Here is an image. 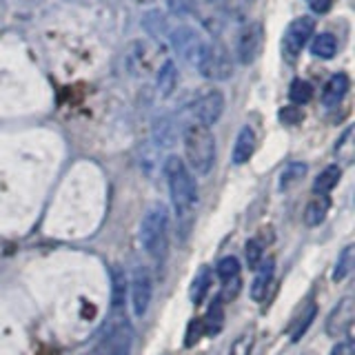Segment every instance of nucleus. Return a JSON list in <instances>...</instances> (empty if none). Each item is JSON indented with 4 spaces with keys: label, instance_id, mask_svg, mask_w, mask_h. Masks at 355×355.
<instances>
[{
    "label": "nucleus",
    "instance_id": "obj_1",
    "mask_svg": "<svg viewBox=\"0 0 355 355\" xmlns=\"http://www.w3.org/2000/svg\"><path fill=\"white\" fill-rule=\"evenodd\" d=\"M164 178L169 182V193L175 211V229L180 242H187L193 231L196 220V205H198V187L193 173L189 171L182 158L169 155L164 162Z\"/></svg>",
    "mask_w": 355,
    "mask_h": 355
},
{
    "label": "nucleus",
    "instance_id": "obj_2",
    "mask_svg": "<svg viewBox=\"0 0 355 355\" xmlns=\"http://www.w3.org/2000/svg\"><path fill=\"white\" fill-rule=\"evenodd\" d=\"M184 155L189 171L196 175H207L216 162V138L205 125H189L184 129Z\"/></svg>",
    "mask_w": 355,
    "mask_h": 355
},
{
    "label": "nucleus",
    "instance_id": "obj_3",
    "mask_svg": "<svg viewBox=\"0 0 355 355\" xmlns=\"http://www.w3.org/2000/svg\"><path fill=\"white\" fill-rule=\"evenodd\" d=\"M140 244L151 258H162L169 247V211L164 205H155L147 211L140 225Z\"/></svg>",
    "mask_w": 355,
    "mask_h": 355
},
{
    "label": "nucleus",
    "instance_id": "obj_4",
    "mask_svg": "<svg viewBox=\"0 0 355 355\" xmlns=\"http://www.w3.org/2000/svg\"><path fill=\"white\" fill-rule=\"evenodd\" d=\"M198 71L209 80H229L233 73V62L227 47L222 42H205L196 60Z\"/></svg>",
    "mask_w": 355,
    "mask_h": 355
},
{
    "label": "nucleus",
    "instance_id": "obj_5",
    "mask_svg": "<svg viewBox=\"0 0 355 355\" xmlns=\"http://www.w3.org/2000/svg\"><path fill=\"white\" fill-rule=\"evenodd\" d=\"M313 31H315V20L311 16H300L293 22H288L282 36V55L288 62H293L302 53L304 44L313 36Z\"/></svg>",
    "mask_w": 355,
    "mask_h": 355
},
{
    "label": "nucleus",
    "instance_id": "obj_6",
    "mask_svg": "<svg viewBox=\"0 0 355 355\" xmlns=\"http://www.w3.org/2000/svg\"><path fill=\"white\" fill-rule=\"evenodd\" d=\"M131 304H133V315L142 318L149 311L151 297H153V280L147 266H136L131 275Z\"/></svg>",
    "mask_w": 355,
    "mask_h": 355
},
{
    "label": "nucleus",
    "instance_id": "obj_7",
    "mask_svg": "<svg viewBox=\"0 0 355 355\" xmlns=\"http://www.w3.org/2000/svg\"><path fill=\"white\" fill-rule=\"evenodd\" d=\"M107 355H131L133 327L125 315H114L107 329Z\"/></svg>",
    "mask_w": 355,
    "mask_h": 355
},
{
    "label": "nucleus",
    "instance_id": "obj_8",
    "mask_svg": "<svg viewBox=\"0 0 355 355\" xmlns=\"http://www.w3.org/2000/svg\"><path fill=\"white\" fill-rule=\"evenodd\" d=\"M193 118L198 125L211 127L220 120L222 111H225V96L218 89H209L193 103Z\"/></svg>",
    "mask_w": 355,
    "mask_h": 355
},
{
    "label": "nucleus",
    "instance_id": "obj_9",
    "mask_svg": "<svg viewBox=\"0 0 355 355\" xmlns=\"http://www.w3.org/2000/svg\"><path fill=\"white\" fill-rule=\"evenodd\" d=\"M264 44V29L260 22H251L242 31L238 38V60L242 64H251L260 55Z\"/></svg>",
    "mask_w": 355,
    "mask_h": 355
},
{
    "label": "nucleus",
    "instance_id": "obj_10",
    "mask_svg": "<svg viewBox=\"0 0 355 355\" xmlns=\"http://www.w3.org/2000/svg\"><path fill=\"white\" fill-rule=\"evenodd\" d=\"M171 44H173V49L180 53V58H184L187 62L196 64V60H198L200 51H202L205 42L196 33V29H191V27H178L171 33Z\"/></svg>",
    "mask_w": 355,
    "mask_h": 355
},
{
    "label": "nucleus",
    "instance_id": "obj_11",
    "mask_svg": "<svg viewBox=\"0 0 355 355\" xmlns=\"http://www.w3.org/2000/svg\"><path fill=\"white\" fill-rule=\"evenodd\" d=\"M353 309H355V300L349 297H342L338 306L331 311V315L327 318V336L329 338H340L344 336L351 324H353Z\"/></svg>",
    "mask_w": 355,
    "mask_h": 355
},
{
    "label": "nucleus",
    "instance_id": "obj_12",
    "mask_svg": "<svg viewBox=\"0 0 355 355\" xmlns=\"http://www.w3.org/2000/svg\"><path fill=\"white\" fill-rule=\"evenodd\" d=\"M349 92V76L347 73H333L329 83L322 89V103L327 107H338L342 98Z\"/></svg>",
    "mask_w": 355,
    "mask_h": 355
},
{
    "label": "nucleus",
    "instance_id": "obj_13",
    "mask_svg": "<svg viewBox=\"0 0 355 355\" xmlns=\"http://www.w3.org/2000/svg\"><path fill=\"white\" fill-rule=\"evenodd\" d=\"M255 151V131L251 127H242L238 138H236V147H233L231 160L233 164H244L251 160V155Z\"/></svg>",
    "mask_w": 355,
    "mask_h": 355
},
{
    "label": "nucleus",
    "instance_id": "obj_14",
    "mask_svg": "<svg viewBox=\"0 0 355 355\" xmlns=\"http://www.w3.org/2000/svg\"><path fill=\"white\" fill-rule=\"evenodd\" d=\"M127 288H129V282H127L125 271H122L120 266H114V269H111V309H114L116 313L125 306Z\"/></svg>",
    "mask_w": 355,
    "mask_h": 355
},
{
    "label": "nucleus",
    "instance_id": "obj_15",
    "mask_svg": "<svg viewBox=\"0 0 355 355\" xmlns=\"http://www.w3.org/2000/svg\"><path fill=\"white\" fill-rule=\"evenodd\" d=\"M340 178H342V169H340V164H329L327 169H322L315 178V182H313V193L315 196H329L333 189L338 187L340 182Z\"/></svg>",
    "mask_w": 355,
    "mask_h": 355
},
{
    "label": "nucleus",
    "instance_id": "obj_16",
    "mask_svg": "<svg viewBox=\"0 0 355 355\" xmlns=\"http://www.w3.org/2000/svg\"><path fill=\"white\" fill-rule=\"evenodd\" d=\"M209 288H211V269L205 264V266H200L198 273L193 275L191 291H189V295H191V302L196 306H200L205 302V297L209 295Z\"/></svg>",
    "mask_w": 355,
    "mask_h": 355
},
{
    "label": "nucleus",
    "instance_id": "obj_17",
    "mask_svg": "<svg viewBox=\"0 0 355 355\" xmlns=\"http://www.w3.org/2000/svg\"><path fill=\"white\" fill-rule=\"evenodd\" d=\"M329 196H315L311 202L306 205V211H304V225L306 227H318L324 222L327 214H329Z\"/></svg>",
    "mask_w": 355,
    "mask_h": 355
},
{
    "label": "nucleus",
    "instance_id": "obj_18",
    "mask_svg": "<svg viewBox=\"0 0 355 355\" xmlns=\"http://www.w3.org/2000/svg\"><path fill=\"white\" fill-rule=\"evenodd\" d=\"M273 271H275V264H273V260H269L266 264H262V269L258 271V275H255V280L251 284V297L255 302H262L266 297V291H269L271 280H273Z\"/></svg>",
    "mask_w": 355,
    "mask_h": 355
},
{
    "label": "nucleus",
    "instance_id": "obj_19",
    "mask_svg": "<svg viewBox=\"0 0 355 355\" xmlns=\"http://www.w3.org/2000/svg\"><path fill=\"white\" fill-rule=\"evenodd\" d=\"M338 51V40L333 33H318L311 42V53L315 55V58H322V60H331L333 55Z\"/></svg>",
    "mask_w": 355,
    "mask_h": 355
},
{
    "label": "nucleus",
    "instance_id": "obj_20",
    "mask_svg": "<svg viewBox=\"0 0 355 355\" xmlns=\"http://www.w3.org/2000/svg\"><path fill=\"white\" fill-rule=\"evenodd\" d=\"M222 327H225V306H222V300H216L202 320V329L207 336H218Z\"/></svg>",
    "mask_w": 355,
    "mask_h": 355
},
{
    "label": "nucleus",
    "instance_id": "obj_21",
    "mask_svg": "<svg viewBox=\"0 0 355 355\" xmlns=\"http://www.w3.org/2000/svg\"><path fill=\"white\" fill-rule=\"evenodd\" d=\"M178 85V71H175V62L166 60L162 64V69L158 71V94L162 98H169L173 94V89Z\"/></svg>",
    "mask_w": 355,
    "mask_h": 355
},
{
    "label": "nucleus",
    "instance_id": "obj_22",
    "mask_svg": "<svg viewBox=\"0 0 355 355\" xmlns=\"http://www.w3.org/2000/svg\"><path fill=\"white\" fill-rule=\"evenodd\" d=\"M353 255H355L353 244H349V247L342 249V253L338 255L336 269H333V282H342V280H347V277H349V273L353 271Z\"/></svg>",
    "mask_w": 355,
    "mask_h": 355
},
{
    "label": "nucleus",
    "instance_id": "obj_23",
    "mask_svg": "<svg viewBox=\"0 0 355 355\" xmlns=\"http://www.w3.org/2000/svg\"><path fill=\"white\" fill-rule=\"evenodd\" d=\"M315 313H318V306L315 304H309V306L302 309V315H300L295 320V324L291 327V342H300V338H302L304 333L309 331V327L313 324Z\"/></svg>",
    "mask_w": 355,
    "mask_h": 355
},
{
    "label": "nucleus",
    "instance_id": "obj_24",
    "mask_svg": "<svg viewBox=\"0 0 355 355\" xmlns=\"http://www.w3.org/2000/svg\"><path fill=\"white\" fill-rule=\"evenodd\" d=\"M264 258V244L258 238H251L244 244V260H247L249 271H258Z\"/></svg>",
    "mask_w": 355,
    "mask_h": 355
},
{
    "label": "nucleus",
    "instance_id": "obj_25",
    "mask_svg": "<svg viewBox=\"0 0 355 355\" xmlns=\"http://www.w3.org/2000/svg\"><path fill=\"white\" fill-rule=\"evenodd\" d=\"M288 98H291L295 105H306L309 100L313 98V87H311V83L302 80V78H297V80L291 83V89H288Z\"/></svg>",
    "mask_w": 355,
    "mask_h": 355
},
{
    "label": "nucleus",
    "instance_id": "obj_26",
    "mask_svg": "<svg viewBox=\"0 0 355 355\" xmlns=\"http://www.w3.org/2000/svg\"><path fill=\"white\" fill-rule=\"evenodd\" d=\"M306 173V164L304 162H291L286 169L280 173V189H288L291 184L300 182Z\"/></svg>",
    "mask_w": 355,
    "mask_h": 355
},
{
    "label": "nucleus",
    "instance_id": "obj_27",
    "mask_svg": "<svg viewBox=\"0 0 355 355\" xmlns=\"http://www.w3.org/2000/svg\"><path fill=\"white\" fill-rule=\"evenodd\" d=\"M218 277L222 282L231 280V277L240 275V260L236 258V255H227V258H222L220 264H218Z\"/></svg>",
    "mask_w": 355,
    "mask_h": 355
},
{
    "label": "nucleus",
    "instance_id": "obj_28",
    "mask_svg": "<svg viewBox=\"0 0 355 355\" xmlns=\"http://www.w3.org/2000/svg\"><path fill=\"white\" fill-rule=\"evenodd\" d=\"M144 29H147L151 36H162V33L166 31V18L164 14H160V11H149L147 16H144Z\"/></svg>",
    "mask_w": 355,
    "mask_h": 355
},
{
    "label": "nucleus",
    "instance_id": "obj_29",
    "mask_svg": "<svg viewBox=\"0 0 355 355\" xmlns=\"http://www.w3.org/2000/svg\"><path fill=\"white\" fill-rule=\"evenodd\" d=\"M253 340H255V333L253 331H244L242 336H238L236 342L231 344L229 355H251V351H253Z\"/></svg>",
    "mask_w": 355,
    "mask_h": 355
},
{
    "label": "nucleus",
    "instance_id": "obj_30",
    "mask_svg": "<svg viewBox=\"0 0 355 355\" xmlns=\"http://www.w3.org/2000/svg\"><path fill=\"white\" fill-rule=\"evenodd\" d=\"M164 3H166V9H169V14H173L178 18H184L189 14H193L196 0H164Z\"/></svg>",
    "mask_w": 355,
    "mask_h": 355
},
{
    "label": "nucleus",
    "instance_id": "obj_31",
    "mask_svg": "<svg viewBox=\"0 0 355 355\" xmlns=\"http://www.w3.org/2000/svg\"><path fill=\"white\" fill-rule=\"evenodd\" d=\"M202 333H205V329H202V320H191V322H189L187 336H184V347L191 349L193 344H198V340H200V336H202Z\"/></svg>",
    "mask_w": 355,
    "mask_h": 355
},
{
    "label": "nucleus",
    "instance_id": "obj_32",
    "mask_svg": "<svg viewBox=\"0 0 355 355\" xmlns=\"http://www.w3.org/2000/svg\"><path fill=\"white\" fill-rule=\"evenodd\" d=\"M240 288H242V280H240V275H236V277H231V280L225 282V288H222V295H225L227 300H236L238 293H240Z\"/></svg>",
    "mask_w": 355,
    "mask_h": 355
},
{
    "label": "nucleus",
    "instance_id": "obj_33",
    "mask_svg": "<svg viewBox=\"0 0 355 355\" xmlns=\"http://www.w3.org/2000/svg\"><path fill=\"white\" fill-rule=\"evenodd\" d=\"M280 120L284 122V125H297V122L302 120V111H300L297 107H284L280 111Z\"/></svg>",
    "mask_w": 355,
    "mask_h": 355
},
{
    "label": "nucleus",
    "instance_id": "obj_34",
    "mask_svg": "<svg viewBox=\"0 0 355 355\" xmlns=\"http://www.w3.org/2000/svg\"><path fill=\"white\" fill-rule=\"evenodd\" d=\"M309 5L313 11H318V14H324V11L331 9L333 5V0H309Z\"/></svg>",
    "mask_w": 355,
    "mask_h": 355
},
{
    "label": "nucleus",
    "instance_id": "obj_35",
    "mask_svg": "<svg viewBox=\"0 0 355 355\" xmlns=\"http://www.w3.org/2000/svg\"><path fill=\"white\" fill-rule=\"evenodd\" d=\"M344 351H347V344H340V347L331 351V355H344Z\"/></svg>",
    "mask_w": 355,
    "mask_h": 355
}]
</instances>
